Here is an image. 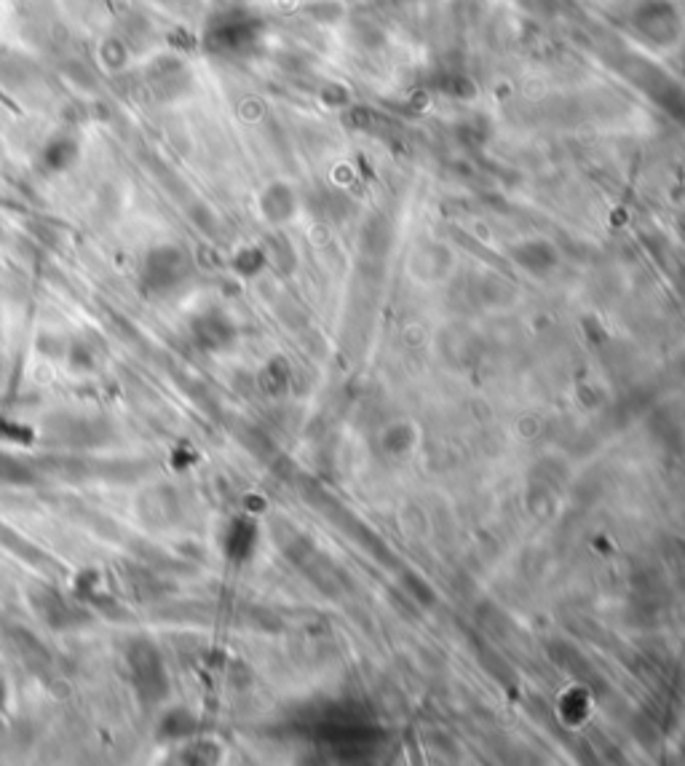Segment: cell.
<instances>
[{
  "instance_id": "1",
  "label": "cell",
  "mask_w": 685,
  "mask_h": 766,
  "mask_svg": "<svg viewBox=\"0 0 685 766\" xmlns=\"http://www.w3.org/2000/svg\"><path fill=\"white\" fill-rule=\"evenodd\" d=\"M632 22L640 35H645L659 46H667L680 35V16L667 0H645L634 11Z\"/></svg>"
},
{
  "instance_id": "2",
  "label": "cell",
  "mask_w": 685,
  "mask_h": 766,
  "mask_svg": "<svg viewBox=\"0 0 685 766\" xmlns=\"http://www.w3.org/2000/svg\"><path fill=\"white\" fill-rule=\"evenodd\" d=\"M632 81H634L656 105H661L667 113L685 118V89L683 86H678L664 70L637 62V67L632 70Z\"/></svg>"
}]
</instances>
